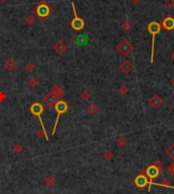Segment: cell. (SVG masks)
Segmentation results:
<instances>
[{"mask_svg": "<svg viewBox=\"0 0 174 194\" xmlns=\"http://www.w3.org/2000/svg\"><path fill=\"white\" fill-rule=\"evenodd\" d=\"M32 11L37 17H38L39 20L41 22H45L49 17H51V14L53 13V9L52 7L48 4V2L46 0H43L40 3H38L36 6L32 9Z\"/></svg>", "mask_w": 174, "mask_h": 194, "instance_id": "6da1fadb", "label": "cell"}, {"mask_svg": "<svg viewBox=\"0 0 174 194\" xmlns=\"http://www.w3.org/2000/svg\"><path fill=\"white\" fill-rule=\"evenodd\" d=\"M29 111L31 112V114H33L34 116H36L37 118L39 119V123L41 124L42 130H43V132H44V134H45V139L49 140V136H48L46 128H45V125H44L43 120H42V114L44 113V111H45V107L43 106V104L40 103V102L33 103L30 106V108H29Z\"/></svg>", "mask_w": 174, "mask_h": 194, "instance_id": "7a4b0ae2", "label": "cell"}, {"mask_svg": "<svg viewBox=\"0 0 174 194\" xmlns=\"http://www.w3.org/2000/svg\"><path fill=\"white\" fill-rule=\"evenodd\" d=\"M53 107H54V110L56 111V113H57V117H56V121H55L54 127H53V131H52V135H54L56 132V127H57L60 116L62 115V114H65L68 111V104L63 100H58Z\"/></svg>", "mask_w": 174, "mask_h": 194, "instance_id": "3957f363", "label": "cell"}, {"mask_svg": "<svg viewBox=\"0 0 174 194\" xmlns=\"http://www.w3.org/2000/svg\"><path fill=\"white\" fill-rule=\"evenodd\" d=\"M161 31V25L157 22H151L148 25V32L152 35V48H151V62H154V50H155V37Z\"/></svg>", "mask_w": 174, "mask_h": 194, "instance_id": "277c9868", "label": "cell"}, {"mask_svg": "<svg viewBox=\"0 0 174 194\" xmlns=\"http://www.w3.org/2000/svg\"><path fill=\"white\" fill-rule=\"evenodd\" d=\"M71 6H72V10H73L74 17L72 18L71 22H70V28L76 32H81L82 30H84L85 23L82 17H79V15H77L76 9V4H74L73 1L71 2Z\"/></svg>", "mask_w": 174, "mask_h": 194, "instance_id": "5b68a950", "label": "cell"}, {"mask_svg": "<svg viewBox=\"0 0 174 194\" xmlns=\"http://www.w3.org/2000/svg\"><path fill=\"white\" fill-rule=\"evenodd\" d=\"M116 50L120 53V54L122 55V56L126 57L127 55H129L130 53L132 52L133 46L129 43V42L127 41V40L123 39V40H121V41L119 42L118 44H117Z\"/></svg>", "mask_w": 174, "mask_h": 194, "instance_id": "8992f818", "label": "cell"}, {"mask_svg": "<svg viewBox=\"0 0 174 194\" xmlns=\"http://www.w3.org/2000/svg\"><path fill=\"white\" fill-rule=\"evenodd\" d=\"M159 163H160V162H159ZM162 166H163L162 163L151 165V166H149L148 168L146 169L144 174H146V176L148 177L149 179H151V180L155 179V178H157L160 175V171H161V167Z\"/></svg>", "mask_w": 174, "mask_h": 194, "instance_id": "52a82bcc", "label": "cell"}, {"mask_svg": "<svg viewBox=\"0 0 174 194\" xmlns=\"http://www.w3.org/2000/svg\"><path fill=\"white\" fill-rule=\"evenodd\" d=\"M148 103H149L150 107L153 108V109H156V110H157V109H160L163 105H164V100H163L159 95L154 94L149 99Z\"/></svg>", "mask_w": 174, "mask_h": 194, "instance_id": "ba28073f", "label": "cell"}, {"mask_svg": "<svg viewBox=\"0 0 174 194\" xmlns=\"http://www.w3.org/2000/svg\"><path fill=\"white\" fill-rule=\"evenodd\" d=\"M133 183L135 184L136 187H138L140 189H144L147 185L149 184V178L146 176V174H140L135 177V179L133 180Z\"/></svg>", "mask_w": 174, "mask_h": 194, "instance_id": "9c48e42d", "label": "cell"}, {"mask_svg": "<svg viewBox=\"0 0 174 194\" xmlns=\"http://www.w3.org/2000/svg\"><path fill=\"white\" fill-rule=\"evenodd\" d=\"M161 28H163L166 31H173L174 30V18L171 15L166 17L164 20L161 22Z\"/></svg>", "mask_w": 174, "mask_h": 194, "instance_id": "30bf717a", "label": "cell"}, {"mask_svg": "<svg viewBox=\"0 0 174 194\" xmlns=\"http://www.w3.org/2000/svg\"><path fill=\"white\" fill-rule=\"evenodd\" d=\"M17 65H18L17 62L14 59H13L12 57H8L6 60L4 61V63H3L4 68L6 69V70H8V71L15 70V69L17 68Z\"/></svg>", "mask_w": 174, "mask_h": 194, "instance_id": "8fae6325", "label": "cell"}, {"mask_svg": "<svg viewBox=\"0 0 174 194\" xmlns=\"http://www.w3.org/2000/svg\"><path fill=\"white\" fill-rule=\"evenodd\" d=\"M53 49H54V51L57 53L58 55H62L66 52V50H67V46H66V44L64 43L62 40H60V41H58L57 43L54 44Z\"/></svg>", "mask_w": 174, "mask_h": 194, "instance_id": "7c38bea8", "label": "cell"}, {"mask_svg": "<svg viewBox=\"0 0 174 194\" xmlns=\"http://www.w3.org/2000/svg\"><path fill=\"white\" fill-rule=\"evenodd\" d=\"M120 70H121L124 74H129L133 70L132 63L128 60L123 61V62L121 63V65H120Z\"/></svg>", "mask_w": 174, "mask_h": 194, "instance_id": "4fadbf2b", "label": "cell"}, {"mask_svg": "<svg viewBox=\"0 0 174 194\" xmlns=\"http://www.w3.org/2000/svg\"><path fill=\"white\" fill-rule=\"evenodd\" d=\"M43 101H44L45 104L48 106H54L55 103L57 102V98L54 97L51 92H49V94H47L44 98H43Z\"/></svg>", "mask_w": 174, "mask_h": 194, "instance_id": "5bb4252c", "label": "cell"}, {"mask_svg": "<svg viewBox=\"0 0 174 194\" xmlns=\"http://www.w3.org/2000/svg\"><path fill=\"white\" fill-rule=\"evenodd\" d=\"M51 94L54 95V97H56L57 99H60V98H62L63 97V95H64V91L61 87L58 86V84H55L54 86L52 87V89H51Z\"/></svg>", "mask_w": 174, "mask_h": 194, "instance_id": "9a60e30c", "label": "cell"}, {"mask_svg": "<svg viewBox=\"0 0 174 194\" xmlns=\"http://www.w3.org/2000/svg\"><path fill=\"white\" fill-rule=\"evenodd\" d=\"M85 110H87V112L89 113L90 115H95V114L98 112L99 108L97 105H95V104H90V105L87 106V109H85Z\"/></svg>", "mask_w": 174, "mask_h": 194, "instance_id": "2e32d148", "label": "cell"}, {"mask_svg": "<svg viewBox=\"0 0 174 194\" xmlns=\"http://www.w3.org/2000/svg\"><path fill=\"white\" fill-rule=\"evenodd\" d=\"M116 143H117V145H118L119 147H121L123 148L126 145V143H127V140H126V138H124L123 136H119L118 138H117V140H116Z\"/></svg>", "mask_w": 174, "mask_h": 194, "instance_id": "e0dca14e", "label": "cell"}, {"mask_svg": "<svg viewBox=\"0 0 174 194\" xmlns=\"http://www.w3.org/2000/svg\"><path fill=\"white\" fill-rule=\"evenodd\" d=\"M26 25H28V26H32L33 25H35V23H36V17H35L33 14L28 15L26 18Z\"/></svg>", "mask_w": 174, "mask_h": 194, "instance_id": "ac0fdd59", "label": "cell"}, {"mask_svg": "<svg viewBox=\"0 0 174 194\" xmlns=\"http://www.w3.org/2000/svg\"><path fill=\"white\" fill-rule=\"evenodd\" d=\"M55 182H56V180H55V178L53 176H48L46 179H45V183H46V185L50 186V187L54 185Z\"/></svg>", "mask_w": 174, "mask_h": 194, "instance_id": "d6986e66", "label": "cell"}, {"mask_svg": "<svg viewBox=\"0 0 174 194\" xmlns=\"http://www.w3.org/2000/svg\"><path fill=\"white\" fill-rule=\"evenodd\" d=\"M166 153H167V156H169V158L174 160V144H171L170 147L166 150Z\"/></svg>", "mask_w": 174, "mask_h": 194, "instance_id": "ffe728a7", "label": "cell"}, {"mask_svg": "<svg viewBox=\"0 0 174 194\" xmlns=\"http://www.w3.org/2000/svg\"><path fill=\"white\" fill-rule=\"evenodd\" d=\"M23 68H25V70L28 71V72H32V71L35 69V65H34V63H32V62H26L25 66H23Z\"/></svg>", "mask_w": 174, "mask_h": 194, "instance_id": "44dd1931", "label": "cell"}, {"mask_svg": "<svg viewBox=\"0 0 174 194\" xmlns=\"http://www.w3.org/2000/svg\"><path fill=\"white\" fill-rule=\"evenodd\" d=\"M79 97H81L84 101H88V100L90 99L91 95H90V92H87V91H82V92H81V95H79Z\"/></svg>", "mask_w": 174, "mask_h": 194, "instance_id": "7402d4cb", "label": "cell"}, {"mask_svg": "<svg viewBox=\"0 0 174 194\" xmlns=\"http://www.w3.org/2000/svg\"><path fill=\"white\" fill-rule=\"evenodd\" d=\"M119 92H120V95H126L128 92V87L125 86V84H123V86H120Z\"/></svg>", "mask_w": 174, "mask_h": 194, "instance_id": "603a6c76", "label": "cell"}, {"mask_svg": "<svg viewBox=\"0 0 174 194\" xmlns=\"http://www.w3.org/2000/svg\"><path fill=\"white\" fill-rule=\"evenodd\" d=\"M121 28H122V30L124 31V32H127V31L130 30V28H132V25H130V23H128V22H124V23H122Z\"/></svg>", "mask_w": 174, "mask_h": 194, "instance_id": "cb8c5ba5", "label": "cell"}, {"mask_svg": "<svg viewBox=\"0 0 174 194\" xmlns=\"http://www.w3.org/2000/svg\"><path fill=\"white\" fill-rule=\"evenodd\" d=\"M37 84H38V80H37L35 77H31L29 79V86L31 87H36Z\"/></svg>", "mask_w": 174, "mask_h": 194, "instance_id": "d4e9b609", "label": "cell"}, {"mask_svg": "<svg viewBox=\"0 0 174 194\" xmlns=\"http://www.w3.org/2000/svg\"><path fill=\"white\" fill-rule=\"evenodd\" d=\"M104 158H105L106 161H110L112 159V153H111V151H109V150L105 151V153H104Z\"/></svg>", "mask_w": 174, "mask_h": 194, "instance_id": "484cf974", "label": "cell"}, {"mask_svg": "<svg viewBox=\"0 0 174 194\" xmlns=\"http://www.w3.org/2000/svg\"><path fill=\"white\" fill-rule=\"evenodd\" d=\"M13 151L17 153H20L21 151H23V147H21L20 144H17L14 145V147H13Z\"/></svg>", "mask_w": 174, "mask_h": 194, "instance_id": "4316f807", "label": "cell"}, {"mask_svg": "<svg viewBox=\"0 0 174 194\" xmlns=\"http://www.w3.org/2000/svg\"><path fill=\"white\" fill-rule=\"evenodd\" d=\"M161 186H164V187H169V188H172V186L170 185V183H169V180H168V179H164V180H163V182L161 183Z\"/></svg>", "mask_w": 174, "mask_h": 194, "instance_id": "83f0119b", "label": "cell"}, {"mask_svg": "<svg viewBox=\"0 0 174 194\" xmlns=\"http://www.w3.org/2000/svg\"><path fill=\"white\" fill-rule=\"evenodd\" d=\"M165 3L169 8H173L174 7V0H165Z\"/></svg>", "mask_w": 174, "mask_h": 194, "instance_id": "f1b7e54d", "label": "cell"}, {"mask_svg": "<svg viewBox=\"0 0 174 194\" xmlns=\"http://www.w3.org/2000/svg\"><path fill=\"white\" fill-rule=\"evenodd\" d=\"M168 171H169L170 174L174 177V163H172L169 167H168Z\"/></svg>", "mask_w": 174, "mask_h": 194, "instance_id": "f546056e", "label": "cell"}, {"mask_svg": "<svg viewBox=\"0 0 174 194\" xmlns=\"http://www.w3.org/2000/svg\"><path fill=\"white\" fill-rule=\"evenodd\" d=\"M37 136H38L39 138H42V136H45V134H44V132H43V130L41 129H38L37 130Z\"/></svg>", "mask_w": 174, "mask_h": 194, "instance_id": "4dcf8cb0", "label": "cell"}, {"mask_svg": "<svg viewBox=\"0 0 174 194\" xmlns=\"http://www.w3.org/2000/svg\"><path fill=\"white\" fill-rule=\"evenodd\" d=\"M5 100V95L2 92H0V102H3Z\"/></svg>", "mask_w": 174, "mask_h": 194, "instance_id": "1f68e13d", "label": "cell"}, {"mask_svg": "<svg viewBox=\"0 0 174 194\" xmlns=\"http://www.w3.org/2000/svg\"><path fill=\"white\" fill-rule=\"evenodd\" d=\"M132 4H138L141 2V0H130Z\"/></svg>", "mask_w": 174, "mask_h": 194, "instance_id": "d6a6232c", "label": "cell"}, {"mask_svg": "<svg viewBox=\"0 0 174 194\" xmlns=\"http://www.w3.org/2000/svg\"><path fill=\"white\" fill-rule=\"evenodd\" d=\"M170 83H171V86H172L174 87V77L171 79V81H170Z\"/></svg>", "mask_w": 174, "mask_h": 194, "instance_id": "836d02e7", "label": "cell"}, {"mask_svg": "<svg viewBox=\"0 0 174 194\" xmlns=\"http://www.w3.org/2000/svg\"><path fill=\"white\" fill-rule=\"evenodd\" d=\"M171 59H172V61H174V52H172V54H171Z\"/></svg>", "mask_w": 174, "mask_h": 194, "instance_id": "e575fe53", "label": "cell"}, {"mask_svg": "<svg viewBox=\"0 0 174 194\" xmlns=\"http://www.w3.org/2000/svg\"><path fill=\"white\" fill-rule=\"evenodd\" d=\"M1 1H6V0H1Z\"/></svg>", "mask_w": 174, "mask_h": 194, "instance_id": "d590c367", "label": "cell"}]
</instances>
